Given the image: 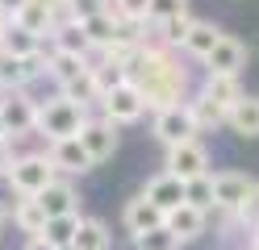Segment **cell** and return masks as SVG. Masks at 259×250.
<instances>
[{
  "instance_id": "f546056e",
  "label": "cell",
  "mask_w": 259,
  "mask_h": 250,
  "mask_svg": "<svg viewBox=\"0 0 259 250\" xmlns=\"http://www.w3.org/2000/svg\"><path fill=\"white\" fill-rule=\"evenodd\" d=\"M155 33H159V42H163V46H180L184 38H188V29H192V17L188 13H176V17H167V21H159V25H151Z\"/></svg>"
},
{
  "instance_id": "3957f363",
  "label": "cell",
  "mask_w": 259,
  "mask_h": 250,
  "mask_svg": "<svg viewBox=\"0 0 259 250\" xmlns=\"http://www.w3.org/2000/svg\"><path fill=\"white\" fill-rule=\"evenodd\" d=\"M55 175L59 171H55L51 155H17L13 167H9V175H5V183H9L13 196H38Z\"/></svg>"
},
{
  "instance_id": "30bf717a",
  "label": "cell",
  "mask_w": 259,
  "mask_h": 250,
  "mask_svg": "<svg viewBox=\"0 0 259 250\" xmlns=\"http://www.w3.org/2000/svg\"><path fill=\"white\" fill-rule=\"evenodd\" d=\"M242 67H247V46L230 38V33H222L218 46L205 55V71H213V75H238Z\"/></svg>"
},
{
  "instance_id": "7c38bea8",
  "label": "cell",
  "mask_w": 259,
  "mask_h": 250,
  "mask_svg": "<svg viewBox=\"0 0 259 250\" xmlns=\"http://www.w3.org/2000/svg\"><path fill=\"white\" fill-rule=\"evenodd\" d=\"M38 200H42V209H46V217H63V213H79V192L71 188V179L67 175H55L46 188L38 192Z\"/></svg>"
},
{
  "instance_id": "e575fe53",
  "label": "cell",
  "mask_w": 259,
  "mask_h": 250,
  "mask_svg": "<svg viewBox=\"0 0 259 250\" xmlns=\"http://www.w3.org/2000/svg\"><path fill=\"white\" fill-rule=\"evenodd\" d=\"M176 13H188V0H151L147 25H159V21H167V17H176Z\"/></svg>"
},
{
  "instance_id": "8fae6325",
  "label": "cell",
  "mask_w": 259,
  "mask_h": 250,
  "mask_svg": "<svg viewBox=\"0 0 259 250\" xmlns=\"http://www.w3.org/2000/svg\"><path fill=\"white\" fill-rule=\"evenodd\" d=\"M163 225L176 233V238H180V242H197L201 238V233L209 229V213L205 209H197V205H188V200H184V205H176L167 217H163Z\"/></svg>"
},
{
  "instance_id": "7a4b0ae2",
  "label": "cell",
  "mask_w": 259,
  "mask_h": 250,
  "mask_svg": "<svg viewBox=\"0 0 259 250\" xmlns=\"http://www.w3.org/2000/svg\"><path fill=\"white\" fill-rule=\"evenodd\" d=\"M88 121V109L84 105H75V100L67 96H55V100H46V105H38V117H34V133H42L46 142H59V138H75L79 129H84Z\"/></svg>"
},
{
  "instance_id": "9c48e42d",
  "label": "cell",
  "mask_w": 259,
  "mask_h": 250,
  "mask_svg": "<svg viewBox=\"0 0 259 250\" xmlns=\"http://www.w3.org/2000/svg\"><path fill=\"white\" fill-rule=\"evenodd\" d=\"M46 155H51V163H55V171L59 175H84V171H92V155L84 150V142H79V133L75 138H59V142H51V150H46Z\"/></svg>"
},
{
  "instance_id": "277c9868",
  "label": "cell",
  "mask_w": 259,
  "mask_h": 250,
  "mask_svg": "<svg viewBox=\"0 0 259 250\" xmlns=\"http://www.w3.org/2000/svg\"><path fill=\"white\" fill-rule=\"evenodd\" d=\"M101 113L109 121H117V125H134V121H142V113H147V96H142V88L134 79H121L117 88L105 92Z\"/></svg>"
},
{
  "instance_id": "cb8c5ba5",
  "label": "cell",
  "mask_w": 259,
  "mask_h": 250,
  "mask_svg": "<svg viewBox=\"0 0 259 250\" xmlns=\"http://www.w3.org/2000/svg\"><path fill=\"white\" fill-rule=\"evenodd\" d=\"M38 46H46L38 33H29V29H25V25H17V21H5V33H0V50H9V55L25 59V55H34Z\"/></svg>"
},
{
  "instance_id": "d590c367",
  "label": "cell",
  "mask_w": 259,
  "mask_h": 250,
  "mask_svg": "<svg viewBox=\"0 0 259 250\" xmlns=\"http://www.w3.org/2000/svg\"><path fill=\"white\" fill-rule=\"evenodd\" d=\"M105 9H109V0H67V13L75 17V21H88V17L105 13Z\"/></svg>"
},
{
  "instance_id": "44dd1931",
  "label": "cell",
  "mask_w": 259,
  "mask_h": 250,
  "mask_svg": "<svg viewBox=\"0 0 259 250\" xmlns=\"http://www.w3.org/2000/svg\"><path fill=\"white\" fill-rule=\"evenodd\" d=\"M46 42H51V50H67V55H88V59H92L88 33H84V25H79L75 17H71V21H63V25H55V33H51Z\"/></svg>"
},
{
  "instance_id": "8992f818",
  "label": "cell",
  "mask_w": 259,
  "mask_h": 250,
  "mask_svg": "<svg viewBox=\"0 0 259 250\" xmlns=\"http://www.w3.org/2000/svg\"><path fill=\"white\" fill-rule=\"evenodd\" d=\"M0 117H5V125H9V138H25V133H34L38 100L29 96L25 88L5 92V96H0Z\"/></svg>"
},
{
  "instance_id": "7bdbcfd3",
  "label": "cell",
  "mask_w": 259,
  "mask_h": 250,
  "mask_svg": "<svg viewBox=\"0 0 259 250\" xmlns=\"http://www.w3.org/2000/svg\"><path fill=\"white\" fill-rule=\"evenodd\" d=\"M0 138H9V125H5V117H0Z\"/></svg>"
},
{
  "instance_id": "5bb4252c",
  "label": "cell",
  "mask_w": 259,
  "mask_h": 250,
  "mask_svg": "<svg viewBox=\"0 0 259 250\" xmlns=\"http://www.w3.org/2000/svg\"><path fill=\"white\" fill-rule=\"evenodd\" d=\"M247 188H251V179L242 171H218L213 175V209L218 213H234L238 200L247 196Z\"/></svg>"
},
{
  "instance_id": "4dcf8cb0",
  "label": "cell",
  "mask_w": 259,
  "mask_h": 250,
  "mask_svg": "<svg viewBox=\"0 0 259 250\" xmlns=\"http://www.w3.org/2000/svg\"><path fill=\"white\" fill-rule=\"evenodd\" d=\"M180 246H184V242L176 238L167 225H155V229H147V233H134V250H180Z\"/></svg>"
},
{
  "instance_id": "836d02e7",
  "label": "cell",
  "mask_w": 259,
  "mask_h": 250,
  "mask_svg": "<svg viewBox=\"0 0 259 250\" xmlns=\"http://www.w3.org/2000/svg\"><path fill=\"white\" fill-rule=\"evenodd\" d=\"M147 9L151 0H109V13L117 21H147Z\"/></svg>"
},
{
  "instance_id": "6da1fadb",
  "label": "cell",
  "mask_w": 259,
  "mask_h": 250,
  "mask_svg": "<svg viewBox=\"0 0 259 250\" xmlns=\"http://www.w3.org/2000/svg\"><path fill=\"white\" fill-rule=\"evenodd\" d=\"M125 75L142 88V96H147V109H167V105H184V100L192 96V79L180 63H176L171 46H147L138 42L134 50H130L125 59Z\"/></svg>"
},
{
  "instance_id": "4fadbf2b",
  "label": "cell",
  "mask_w": 259,
  "mask_h": 250,
  "mask_svg": "<svg viewBox=\"0 0 259 250\" xmlns=\"http://www.w3.org/2000/svg\"><path fill=\"white\" fill-rule=\"evenodd\" d=\"M163 209L155 205V200H147V196H134V200H125V209H121V225L130 229V233H147V229H155V225H163Z\"/></svg>"
},
{
  "instance_id": "7402d4cb",
  "label": "cell",
  "mask_w": 259,
  "mask_h": 250,
  "mask_svg": "<svg viewBox=\"0 0 259 250\" xmlns=\"http://www.w3.org/2000/svg\"><path fill=\"white\" fill-rule=\"evenodd\" d=\"M226 125L242 138H259V96H242L238 105L226 113Z\"/></svg>"
},
{
  "instance_id": "1f68e13d",
  "label": "cell",
  "mask_w": 259,
  "mask_h": 250,
  "mask_svg": "<svg viewBox=\"0 0 259 250\" xmlns=\"http://www.w3.org/2000/svg\"><path fill=\"white\" fill-rule=\"evenodd\" d=\"M234 221H238L242 229H259V179H251L247 196L238 200V209H234Z\"/></svg>"
},
{
  "instance_id": "603a6c76",
  "label": "cell",
  "mask_w": 259,
  "mask_h": 250,
  "mask_svg": "<svg viewBox=\"0 0 259 250\" xmlns=\"http://www.w3.org/2000/svg\"><path fill=\"white\" fill-rule=\"evenodd\" d=\"M13 21H17V25H25L29 33H38V38L46 42V38H51V33H55V13L51 9H46V5H38V0H25V5H21V13L17 17H13Z\"/></svg>"
},
{
  "instance_id": "ab89813d",
  "label": "cell",
  "mask_w": 259,
  "mask_h": 250,
  "mask_svg": "<svg viewBox=\"0 0 259 250\" xmlns=\"http://www.w3.org/2000/svg\"><path fill=\"white\" fill-rule=\"evenodd\" d=\"M25 250H59V246H51L46 238H29V242H25Z\"/></svg>"
},
{
  "instance_id": "2e32d148",
  "label": "cell",
  "mask_w": 259,
  "mask_h": 250,
  "mask_svg": "<svg viewBox=\"0 0 259 250\" xmlns=\"http://www.w3.org/2000/svg\"><path fill=\"white\" fill-rule=\"evenodd\" d=\"M142 196L155 200L163 213H171L176 205H184V179L171 175V171H159L155 179H147V188H142Z\"/></svg>"
},
{
  "instance_id": "83f0119b",
  "label": "cell",
  "mask_w": 259,
  "mask_h": 250,
  "mask_svg": "<svg viewBox=\"0 0 259 250\" xmlns=\"http://www.w3.org/2000/svg\"><path fill=\"white\" fill-rule=\"evenodd\" d=\"M29 71H25V59L0 50V92H17V88H29Z\"/></svg>"
},
{
  "instance_id": "60d3db41",
  "label": "cell",
  "mask_w": 259,
  "mask_h": 250,
  "mask_svg": "<svg viewBox=\"0 0 259 250\" xmlns=\"http://www.w3.org/2000/svg\"><path fill=\"white\" fill-rule=\"evenodd\" d=\"M5 221H9V209H5V205H0V229H5Z\"/></svg>"
},
{
  "instance_id": "52a82bcc",
  "label": "cell",
  "mask_w": 259,
  "mask_h": 250,
  "mask_svg": "<svg viewBox=\"0 0 259 250\" xmlns=\"http://www.w3.org/2000/svg\"><path fill=\"white\" fill-rule=\"evenodd\" d=\"M163 167L188 183V179H197V175H209V150H205L197 138L176 142V146H167V163H163Z\"/></svg>"
},
{
  "instance_id": "d4e9b609",
  "label": "cell",
  "mask_w": 259,
  "mask_h": 250,
  "mask_svg": "<svg viewBox=\"0 0 259 250\" xmlns=\"http://www.w3.org/2000/svg\"><path fill=\"white\" fill-rule=\"evenodd\" d=\"M109 246H113V233L105 229V221H96V217H79V229H75L71 250H109Z\"/></svg>"
},
{
  "instance_id": "ee69618b",
  "label": "cell",
  "mask_w": 259,
  "mask_h": 250,
  "mask_svg": "<svg viewBox=\"0 0 259 250\" xmlns=\"http://www.w3.org/2000/svg\"><path fill=\"white\" fill-rule=\"evenodd\" d=\"M5 21H9V13H5V9H0V25H5Z\"/></svg>"
},
{
  "instance_id": "f1b7e54d",
  "label": "cell",
  "mask_w": 259,
  "mask_h": 250,
  "mask_svg": "<svg viewBox=\"0 0 259 250\" xmlns=\"http://www.w3.org/2000/svg\"><path fill=\"white\" fill-rule=\"evenodd\" d=\"M88 67H92V59H88V55L51 50V79H55V83H67V79H75L79 71H88Z\"/></svg>"
},
{
  "instance_id": "bcb514c9",
  "label": "cell",
  "mask_w": 259,
  "mask_h": 250,
  "mask_svg": "<svg viewBox=\"0 0 259 250\" xmlns=\"http://www.w3.org/2000/svg\"><path fill=\"white\" fill-rule=\"evenodd\" d=\"M247 250H251V246H247Z\"/></svg>"
},
{
  "instance_id": "d6986e66",
  "label": "cell",
  "mask_w": 259,
  "mask_h": 250,
  "mask_svg": "<svg viewBox=\"0 0 259 250\" xmlns=\"http://www.w3.org/2000/svg\"><path fill=\"white\" fill-rule=\"evenodd\" d=\"M59 92L67 96V100H75V105H84V109H92V105H101V100H105L101 79H96V71H92V67H88V71H79L75 79L59 83Z\"/></svg>"
},
{
  "instance_id": "5b68a950",
  "label": "cell",
  "mask_w": 259,
  "mask_h": 250,
  "mask_svg": "<svg viewBox=\"0 0 259 250\" xmlns=\"http://www.w3.org/2000/svg\"><path fill=\"white\" fill-rule=\"evenodd\" d=\"M151 133L163 146H176V142H188V138H197V121H192V113H188V105H167V109H159L155 113V125H151Z\"/></svg>"
},
{
  "instance_id": "e0dca14e",
  "label": "cell",
  "mask_w": 259,
  "mask_h": 250,
  "mask_svg": "<svg viewBox=\"0 0 259 250\" xmlns=\"http://www.w3.org/2000/svg\"><path fill=\"white\" fill-rule=\"evenodd\" d=\"M9 217H13V225H17L25 238H38V233L46 229V221H51L38 196H17V200H13V213H9Z\"/></svg>"
},
{
  "instance_id": "ba28073f",
  "label": "cell",
  "mask_w": 259,
  "mask_h": 250,
  "mask_svg": "<svg viewBox=\"0 0 259 250\" xmlns=\"http://www.w3.org/2000/svg\"><path fill=\"white\" fill-rule=\"evenodd\" d=\"M79 142H84V150L92 155V163H109L113 155H117V121H109V117H88L84 129H79Z\"/></svg>"
},
{
  "instance_id": "f6af8a7d",
  "label": "cell",
  "mask_w": 259,
  "mask_h": 250,
  "mask_svg": "<svg viewBox=\"0 0 259 250\" xmlns=\"http://www.w3.org/2000/svg\"><path fill=\"white\" fill-rule=\"evenodd\" d=\"M0 33H5V25H0Z\"/></svg>"
},
{
  "instance_id": "f35d334b",
  "label": "cell",
  "mask_w": 259,
  "mask_h": 250,
  "mask_svg": "<svg viewBox=\"0 0 259 250\" xmlns=\"http://www.w3.org/2000/svg\"><path fill=\"white\" fill-rule=\"evenodd\" d=\"M21 5H25V0H0V9L9 13V21H13V17H17V13H21Z\"/></svg>"
},
{
  "instance_id": "b9f144b4",
  "label": "cell",
  "mask_w": 259,
  "mask_h": 250,
  "mask_svg": "<svg viewBox=\"0 0 259 250\" xmlns=\"http://www.w3.org/2000/svg\"><path fill=\"white\" fill-rule=\"evenodd\" d=\"M251 250H259V229H255V233H251Z\"/></svg>"
},
{
  "instance_id": "484cf974",
  "label": "cell",
  "mask_w": 259,
  "mask_h": 250,
  "mask_svg": "<svg viewBox=\"0 0 259 250\" xmlns=\"http://www.w3.org/2000/svg\"><path fill=\"white\" fill-rule=\"evenodd\" d=\"M184 105H188V113H192V121H197V129H218V125H226V109L213 105L205 92H192Z\"/></svg>"
},
{
  "instance_id": "74e56055",
  "label": "cell",
  "mask_w": 259,
  "mask_h": 250,
  "mask_svg": "<svg viewBox=\"0 0 259 250\" xmlns=\"http://www.w3.org/2000/svg\"><path fill=\"white\" fill-rule=\"evenodd\" d=\"M38 5H46V9H51L59 25H63V21H71V13H67V0H38Z\"/></svg>"
},
{
  "instance_id": "ac0fdd59",
  "label": "cell",
  "mask_w": 259,
  "mask_h": 250,
  "mask_svg": "<svg viewBox=\"0 0 259 250\" xmlns=\"http://www.w3.org/2000/svg\"><path fill=\"white\" fill-rule=\"evenodd\" d=\"M201 92L213 100V105H222L226 113H230L234 105L247 92H242V83H238V75H213V71H205V83H201Z\"/></svg>"
},
{
  "instance_id": "ffe728a7",
  "label": "cell",
  "mask_w": 259,
  "mask_h": 250,
  "mask_svg": "<svg viewBox=\"0 0 259 250\" xmlns=\"http://www.w3.org/2000/svg\"><path fill=\"white\" fill-rule=\"evenodd\" d=\"M218 38H222V29L213 21H197V17H192V29H188V38L180 42V50H184L188 59H201L205 63V55L218 46Z\"/></svg>"
},
{
  "instance_id": "9a60e30c",
  "label": "cell",
  "mask_w": 259,
  "mask_h": 250,
  "mask_svg": "<svg viewBox=\"0 0 259 250\" xmlns=\"http://www.w3.org/2000/svg\"><path fill=\"white\" fill-rule=\"evenodd\" d=\"M79 25H84L88 46H92V50H109V46L125 33V29H121V21H117V17H113L109 9H105V13H96V17H88V21H79ZM130 38H142V33H130Z\"/></svg>"
},
{
  "instance_id": "4316f807",
  "label": "cell",
  "mask_w": 259,
  "mask_h": 250,
  "mask_svg": "<svg viewBox=\"0 0 259 250\" xmlns=\"http://www.w3.org/2000/svg\"><path fill=\"white\" fill-rule=\"evenodd\" d=\"M75 229H79V213H63V217H51V221H46V229L38 233V238H46V242L59 246V250H71Z\"/></svg>"
},
{
  "instance_id": "d6a6232c",
  "label": "cell",
  "mask_w": 259,
  "mask_h": 250,
  "mask_svg": "<svg viewBox=\"0 0 259 250\" xmlns=\"http://www.w3.org/2000/svg\"><path fill=\"white\" fill-rule=\"evenodd\" d=\"M184 200L188 205H197L205 213H213V175H197L184 183Z\"/></svg>"
},
{
  "instance_id": "8d00e7d4",
  "label": "cell",
  "mask_w": 259,
  "mask_h": 250,
  "mask_svg": "<svg viewBox=\"0 0 259 250\" xmlns=\"http://www.w3.org/2000/svg\"><path fill=\"white\" fill-rule=\"evenodd\" d=\"M13 159H17V155H13V138H0V179L9 175V167H13Z\"/></svg>"
}]
</instances>
